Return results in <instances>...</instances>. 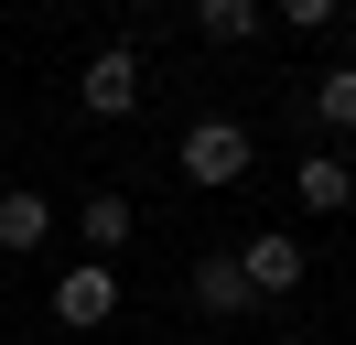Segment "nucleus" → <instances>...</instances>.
<instances>
[{
  "label": "nucleus",
  "instance_id": "f257e3e1",
  "mask_svg": "<svg viewBox=\"0 0 356 345\" xmlns=\"http://www.w3.org/2000/svg\"><path fill=\"white\" fill-rule=\"evenodd\" d=\"M108 313H119V270H108V259H76V270H54V323H65V335H97Z\"/></svg>",
  "mask_w": 356,
  "mask_h": 345
},
{
  "label": "nucleus",
  "instance_id": "f03ea898",
  "mask_svg": "<svg viewBox=\"0 0 356 345\" xmlns=\"http://www.w3.org/2000/svg\"><path fill=\"white\" fill-rule=\"evenodd\" d=\"M173 162H184V184H238V172H248V129L238 119H195Z\"/></svg>",
  "mask_w": 356,
  "mask_h": 345
},
{
  "label": "nucleus",
  "instance_id": "7ed1b4c3",
  "mask_svg": "<svg viewBox=\"0 0 356 345\" xmlns=\"http://www.w3.org/2000/svg\"><path fill=\"white\" fill-rule=\"evenodd\" d=\"M76 97H87L97 119H130V108H140V54H130V43H108V54H87V76H76Z\"/></svg>",
  "mask_w": 356,
  "mask_h": 345
},
{
  "label": "nucleus",
  "instance_id": "20e7f679",
  "mask_svg": "<svg viewBox=\"0 0 356 345\" xmlns=\"http://www.w3.org/2000/svg\"><path fill=\"white\" fill-rule=\"evenodd\" d=\"M248 291H259V302H281V291H302V270H313V259H302V237H281V227H270V237H248Z\"/></svg>",
  "mask_w": 356,
  "mask_h": 345
},
{
  "label": "nucleus",
  "instance_id": "39448f33",
  "mask_svg": "<svg viewBox=\"0 0 356 345\" xmlns=\"http://www.w3.org/2000/svg\"><path fill=\"white\" fill-rule=\"evenodd\" d=\"M195 302H205V313H248V302H259V291H248V259L238 248H205L195 259Z\"/></svg>",
  "mask_w": 356,
  "mask_h": 345
},
{
  "label": "nucleus",
  "instance_id": "423d86ee",
  "mask_svg": "<svg viewBox=\"0 0 356 345\" xmlns=\"http://www.w3.org/2000/svg\"><path fill=\"white\" fill-rule=\"evenodd\" d=\"M291 194H302L313 216H346V205H356V172H346V151H313V162L291 172Z\"/></svg>",
  "mask_w": 356,
  "mask_h": 345
},
{
  "label": "nucleus",
  "instance_id": "0eeeda50",
  "mask_svg": "<svg viewBox=\"0 0 356 345\" xmlns=\"http://www.w3.org/2000/svg\"><path fill=\"white\" fill-rule=\"evenodd\" d=\"M44 237H54V205L33 184H11V194H0V248H44Z\"/></svg>",
  "mask_w": 356,
  "mask_h": 345
},
{
  "label": "nucleus",
  "instance_id": "6e6552de",
  "mask_svg": "<svg viewBox=\"0 0 356 345\" xmlns=\"http://www.w3.org/2000/svg\"><path fill=\"white\" fill-rule=\"evenodd\" d=\"M76 237L87 248H130V194H87L76 205Z\"/></svg>",
  "mask_w": 356,
  "mask_h": 345
},
{
  "label": "nucleus",
  "instance_id": "1a4fd4ad",
  "mask_svg": "<svg viewBox=\"0 0 356 345\" xmlns=\"http://www.w3.org/2000/svg\"><path fill=\"white\" fill-rule=\"evenodd\" d=\"M195 33L205 43H248L259 33V0H195Z\"/></svg>",
  "mask_w": 356,
  "mask_h": 345
},
{
  "label": "nucleus",
  "instance_id": "9d476101",
  "mask_svg": "<svg viewBox=\"0 0 356 345\" xmlns=\"http://www.w3.org/2000/svg\"><path fill=\"white\" fill-rule=\"evenodd\" d=\"M313 119H324V129H356V65H324V76H313Z\"/></svg>",
  "mask_w": 356,
  "mask_h": 345
},
{
  "label": "nucleus",
  "instance_id": "9b49d317",
  "mask_svg": "<svg viewBox=\"0 0 356 345\" xmlns=\"http://www.w3.org/2000/svg\"><path fill=\"white\" fill-rule=\"evenodd\" d=\"M270 11H281V22H302V33H324V22L346 11V0H270Z\"/></svg>",
  "mask_w": 356,
  "mask_h": 345
},
{
  "label": "nucleus",
  "instance_id": "f8f14e48",
  "mask_svg": "<svg viewBox=\"0 0 356 345\" xmlns=\"http://www.w3.org/2000/svg\"><path fill=\"white\" fill-rule=\"evenodd\" d=\"M130 11H162V0H130Z\"/></svg>",
  "mask_w": 356,
  "mask_h": 345
}]
</instances>
